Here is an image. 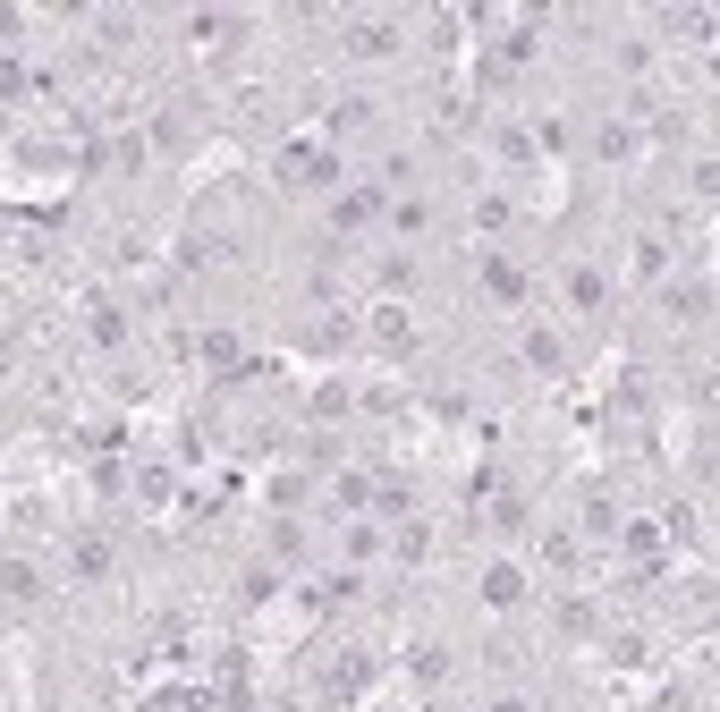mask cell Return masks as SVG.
I'll list each match as a JSON object with an SVG mask.
<instances>
[{"mask_svg":"<svg viewBox=\"0 0 720 712\" xmlns=\"http://www.w3.org/2000/svg\"><path fill=\"white\" fill-rule=\"evenodd\" d=\"M483 594H492V602H500V611H509V602H517V594H526V577H517V568H492V577H483Z\"/></svg>","mask_w":720,"mask_h":712,"instance_id":"6da1fadb","label":"cell"},{"mask_svg":"<svg viewBox=\"0 0 720 712\" xmlns=\"http://www.w3.org/2000/svg\"><path fill=\"white\" fill-rule=\"evenodd\" d=\"M492 712H526V704H517V696H500V704H492Z\"/></svg>","mask_w":720,"mask_h":712,"instance_id":"7a4b0ae2","label":"cell"}]
</instances>
